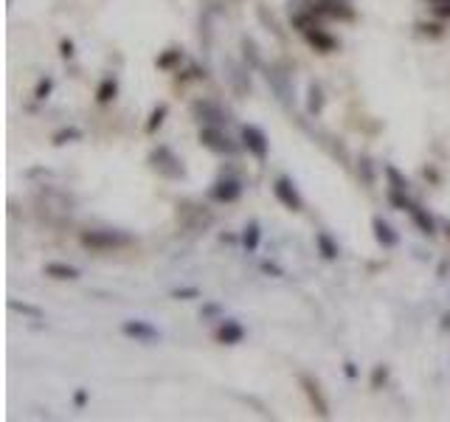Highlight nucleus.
I'll use <instances>...</instances> for the list:
<instances>
[{
	"instance_id": "f257e3e1",
	"label": "nucleus",
	"mask_w": 450,
	"mask_h": 422,
	"mask_svg": "<svg viewBox=\"0 0 450 422\" xmlns=\"http://www.w3.org/2000/svg\"><path fill=\"white\" fill-rule=\"evenodd\" d=\"M149 166H152L158 175L169 178V181H183V178H186L183 161H180L169 146H155V149L149 152Z\"/></svg>"
},
{
	"instance_id": "f03ea898",
	"label": "nucleus",
	"mask_w": 450,
	"mask_h": 422,
	"mask_svg": "<svg viewBox=\"0 0 450 422\" xmlns=\"http://www.w3.org/2000/svg\"><path fill=\"white\" fill-rule=\"evenodd\" d=\"M79 242L90 251H116L133 242V236L124 231H110V228H96V231H82Z\"/></svg>"
},
{
	"instance_id": "7ed1b4c3",
	"label": "nucleus",
	"mask_w": 450,
	"mask_h": 422,
	"mask_svg": "<svg viewBox=\"0 0 450 422\" xmlns=\"http://www.w3.org/2000/svg\"><path fill=\"white\" fill-rule=\"evenodd\" d=\"M197 141H200L206 149L217 152V155H236V152H239V144L231 139L223 127L203 124V127H200V136H197Z\"/></svg>"
},
{
	"instance_id": "20e7f679",
	"label": "nucleus",
	"mask_w": 450,
	"mask_h": 422,
	"mask_svg": "<svg viewBox=\"0 0 450 422\" xmlns=\"http://www.w3.org/2000/svg\"><path fill=\"white\" fill-rule=\"evenodd\" d=\"M239 139H242V146L248 149V155H254L256 161H268L270 141L262 127H256V124H245L242 133H239Z\"/></svg>"
},
{
	"instance_id": "39448f33",
	"label": "nucleus",
	"mask_w": 450,
	"mask_h": 422,
	"mask_svg": "<svg viewBox=\"0 0 450 422\" xmlns=\"http://www.w3.org/2000/svg\"><path fill=\"white\" fill-rule=\"evenodd\" d=\"M191 116H194L200 124H211V127H223V124L231 121L223 107L214 104V101H209V99H197V101L191 104Z\"/></svg>"
},
{
	"instance_id": "423d86ee",
	"label": "nucleus",
	"mask_w": 450,
	"mask_h": 422,
	"mask_svg": "<svg viewBox=\"0 0 450 422\" xmlns=\"http://www.w3.org/2000/svg\"><path fill=\"white\" fill-rule=\"evenodd\" d=\"M121 335L135 341V343H155V341H161V329L152 327V324L144 321V318H127V321L121 324Z\"/></svg>"
},
{
	"instance_id": "0eeeda50",
	"label": "nucleus",
	"mask_w": 450,
	"mask_h": 422,
	"mask_svg": "<svg viewBox=\"0 0 450 422\" xmlns=\"http://www.w3.org/2000/svg\"><path fill=\"white\" fill-rule=\"evenodd\" d=\"M310 9L318 17H332V20H346V23L355 20V9L346 0H313Z\"/></svg>"
},
{
	"instance_id": "6e6552de",
	"label": "nucleus",
	"mask_w": 450,
	"mask_h": 422,
	"mask_svg": "<svg viewBox=\"0 0 450 422\" xmlns=\"http://www.w3.org/2000/svg\"><path fill=\"white\" fill-rule=\"evenodd\" d=\"M273 194H276V200H279L287 211H301V209H304V200H301L299 189H296V184H293L290 178H276V181H273Z\"/></svg>"
},
{
	"instance_id": "1a4fd4ad",
	"label": "nucleus",
	"mask_w": 450,
	"mask_h": 422,
	"mask_svg": "<svg viewBox=\"0 0 450 422\" xmlns=\"http://www.w3.org/2000/svg\"><path fill=\"white\" fill-rule=\"evenodd\" d=\"M209 197L214 203H236L242 197V184L234 178H220L214 186L209 189Z\"/></svg>"
},
{
	"instance_id": "9d476101",
	"label": "nucleus",
	"mask_w": 450,
	"mask_h": 422,
	"mask_svg": "<svg viewBox=\"0 0 450 422\" xmlns=\"http://www.w3.org/2000/svg\"><path fill=\"white\" fill-rule=\"evenodd\" d=\"M371 234H374V239H377V245L386 248V251H391V248L400 245V234H397L383 217H371Z\"/></svg>"
},
{
	"instance_id": "9b49d317",
	"label": "nucleus",
	"mask_w": 450,
	"mask_h": 422,
	"mask_svg": "<svg viewBox=\"0 0 450 422\" xmlns=\"http://www.w3.org/2000/svg\"><path fill=\"white\" fill-rule=\"evenodd\" d=\"M301 388H304V394H307V400H310V406L315 408V414L318 417H329V403L324 400V394H321V388H318V383H315L313 377L301 375Z\"/></svg>"
},
{
	"instance_id": "f8f14e48",
	"label": "nucleus",
	"mask_w": 450,
	"mask_h": 422,
	"mask_svg": "<svg viewBox=\"0 0 450 422\" xmlns=\"http://www.w3.org/2000/svg\"><path fill=\"white\" fill-rule=\"evenodd\" d=\"M214 338H217V343H223V346H236V343L245 341V329H242L239 321L225 318L223 324L217 327V332H214Z\"/></svg>"
},
{
	"instance_id": "ddd939ff",
	"label": "nucleus",
	"mask_w": 450,
	"mask_h": 422,
	"mask_svg": "<svg viewBox=\"0 0 450 422\" xmlns=\"http://www.w3.org/2000/svg\"><path fill=\"white\" fill-rule=\"evenodd\" d=\"M304 40H307L318 54H332V51H338V40H335L329 31H324L321 26H318V29H310V31L304 34Z\"/></svg>"
},
{
	"instance_id": "4468645a",
	"label": "nucleus",
	"mask_w": 450,
	"mask_h": 422,
	"mask_svg": "<svg viewBox=\"0 0 450 422\" xmlns=\"http://www.w3.org/2000/svg\"><path fill=\"white\" fill-rule=\"evenodd\" d=\"M318 20H321V17L315 14L310 6H304V9H299V11H293V14H290L293 29H296V31H301V34H307L310 29H318V26H321Z\"/></svg>"
},
{
	"instance_id": "2eb2a0df",
	"label": "nucleus",
	"mask_w": 450,
	"mask_h": 422,
	"mask_svg": "<svg viewBox=\"0 0 450 422\" xmlns=\"http://www.w3.org/2000/svg\"><path fill=\"white\" fill-rule=\"evenodd\" d=\"M408 214H411V220H414V226H416V231L419 234H425V236H434L436 234V220L425 211V209H419L416 203L408 209Z\"/></svg>"
},
{
	"instance_id": "dca6fc26",
	"label": "nucleus",
	"mask_w": 450,
	"mask_h": 422,
	"mask_svg": "<svg viewBox=\"0 0 450 422\" xmlns=\"http://www.w3.org/2000/svg\"><path fill=\"white\" fill-rule=\"evenodd\" d=\"M315 245H318V253H321L326 262H335V259L341 256V248H338V242L326 234V231H318V234H315Z\"/></svg>"
},
{
	"instance_id": "f3484780",
	"label": "nucleus",
	"mask_w": 450,
	"mask_h": 422,
	"mask_svg": "<svg viewBox=\"0 0 450 422\" xmlns=\"http://www.w3.org/2000/svg\"><path fill=\"white\" fill-rule=\"evenodd\" d=\"M45 276L59 279V281H74V279H79V268L65 265V262H48V265H45Z\"/></svg>"
},
{
	"instance_id": "a211bd4d",
	"label": "nucleus",
	"mask_w": 450,
	"mask_h": 422,
	"mask_svg": "<svg viewBox=\"0 0 450 422\" xmlns=\"http://www.w3.org/2000/svg\"><path fill=\"white\" fill-rule=\"evenodd\" d=\"M259 242H262V228H259L256 220H251V223L242 228V245H245L248 253H256V251H259Z\"/></svg>"
},
{
	"instance_id": "6ab92c4d",
	"label": "nucleus",
	"mask_w": 450,
	"mask_h": 422,
	"mask_svg": "<svg viewBox=\"0 0 450 422\" xmlns=\"http://www.w3.org/2000/svg\"><path fill=\"white\" fill-rule=\"evenodd\" d=\"M119 96V82H116V76H104L101 82H99V88H96V101L99 104H107V101H113Z\"/></svg>"
},
{
	"instance_id": "aec40b11",
	"label": "nucleus",
	"mask_w": 450,
	"mask_h": 422,
	"mask_svg": "<svg viewBox=\"0 0 450 422\" xmlns=\"http://www.w3.org/2000/svg\"><path fill=\"white\" fill-rule=\"evenodd\" d=\"M180 62H183V51H180V48H169V51H164V54L155 59V65H158L161 71H172Z\"/></svg>"
},
{
	"instance_id": "412c9836",
	"label": "nucleus",
	"mask_w": 450,
	"mask_h": 422,
	"mask_svg": "<svg viewBox=\"0 0 450 422\" xmlns=\"http://www.w3.org/2000/svg\"><path fill=\"white\" fill-rule=\"evenodd\" d=\"M166 116H169V104H158L152 113H149V121H146V133L152 136V133H158L161 130V124L166 121Z\"/></svg>"
},
{
	"instance_id": "4be33fe9",
	"label": "nucleus",
	"mask_w": 450,
	"mask_h": 422,
	"mask_svg": "<svg viewBox=\"0 0 450 422\" xmlns=\"http://www.w3.org/2000/svg\"><path fill=\"white\" fill-rule=\"evenodd\" d=\"M9 310L11 313H20V316H29V318H43V310L34 307V304H26V301H17V298H9Z\"/></svg>"
},
{
	"instance_id": "5701e85b",
	"label": "nucleus",
	"mask_w": 450,
	"mask_h": 422,
	"mask_svg": "<svg viewBox=\"0 0 450 422\" xmlns=\"http://www.w3.org/2000/svg\"><path fill=\"white\" fill-rule=\"evenodd\" d=\"M310 99H307V110H310V116H318L321 110H324V94H321V88L318 85H310Z\"/></svg>"
},
{
	"instance_id": "b1692460",
	"label": "nucleus",
	"mask_w": 450,
	"mask_h": 422,
	"mask_svg": "<svg viewBox=\"0 0 450 422\" xmlns=\"http://www.w3.org/2000/svg\"><path fill=\"white\" fill-rule=\"evenodd\" d=\"M389 203L394 206V209H400V211H408L414 203L408 200V191H400V189H389Z\"/></svg>"
},
{
	"instance_id": "393cba45",
	"label": "nucleus",
	"mask_w": 450,
	"mask_h": 422,
	"mask_svg": "<svg viewBox=\"0 0 450 422\" xmlns=\"http://www.w3.org/2000/svg\"><path fill=\"white\" fill-rule=\"evenodd\" d=\"M79 139H82V130H79V127H65V130L54 133V144H56V146H62V144H68V141H79Z\"/></svg>"
},
{
	"instance_id": "a878e982",
	"label": "nucleus",
	"mask_w": 450,
	"mask_h": 422,
	"mask_svg": "<svg viewBox=\"0 0 450 422\" xmlns=\"http://www.w3.org/2000/svg\"><path fill=\"white\" fill-rule=\"evenodd\" d=\"M386 178H389L391 189L408 191V178H403V175H400V169H397V166H386Z\"/></svg>"
},
{
	"instance_id": "bb28decb",
	"label": "nucleus",
	"mask_w": 450,
	"mask_h": 422,
	"mask_svg": "<svg viewBox=\"0 0 450 422\" xmlns=\"http://www.w3.org/2000/svg\"><path fill=\"white\" fill-rule=\"evenodd\" d=\"M242 51H245V62H251L254 68L262 62V59H259V51H256V43H254L251 37H242Z\"/></svg>"
},
{
	"instance_id": "cd10ccee",
	"label": "nucleus",
	"mask_w": 450,
	"mask_h": 422,
	"mask_svg": "<svg viewBox=\"0 0 450 422\" xmlns=\"http://www.w3.org/2000/svg\"><path fill=\"white\" fill-rule=\"evenodd\" d=\"M386 380H389V366H383V363H380V366H374V369H371V380H369V383H371V388H383V386H386Z\"/></svg>"
},
{
	"instance_id": "c85d7f7f",
	"label": "nucleus",
	"mask_w": 450,
	"mask_h": 422,
	"mask_svg": "<svg viewBox=\"0 0 450 422\" xmlns=\"http://www.w3.org/2000/svg\"><path fill=\"white\" fill-rule=\"evenodd\" d=\"M51 94H54V79H51V76H43V79L37 82V88H34V99L45 101Z\"/></svg>"
},
{
	"instance_id": "c756f323",
	"label": "nucleus",
	"mask_w": 450,
	"mask_h": 422,
	"mask_svg": "<svg viewBox=\"0 0 450 422\" xmlns=\"http://www.w3.org/2000/svg\"><path fill=\"white\" fill-rule=\"evenodd\" d=\"M200 296V290L197 287H180V290H172V298H183V301H189V298H197Z\"/></svg>"
},
{
	"instance_id": "7c9ffc66",
	"label": "nucleus",
	"mask_w": 450,
	"mask_h": 422,
	"mask_svg": "<svg viewBox=\"0 0 450 422\" xmlns=\"http://www.w3.org/2000/svg\"><path fill=\"white\" fill-rule=\"evenodd\" d=\"M74 48H76V46H74V40H68V37H65V40L59 43V54H62V59H71V56L76 54Z\"/></svg>"
},
{
	"instance_id": "2f4dec72",
	"label": "nucleus",
	"mask_w": 450,
	"mask_h": 422,
	"mask_svg": "<svg viewBox=\"0 0 450 422\" xmlns=\"http://www.w3.org/2000/svg\"><path fill=\"white\" fill-rule=\"evenodd\" d=\"M74 403H76V408H85V403H88V388H79V391L74 394Z\"/></svg>"
},
{
	"instance_id": "473e14b6",
	"label": "nucleus",
	"mask_w": 450,
	"mask_h": 422,
	"mask_svg": "<svg viewBox=\"0 0 450 422\" xmlns=\"http://www.w3.org/2000/svg\"><path fill=\"white\" fill-rule=\"evenodd\" d=\"M419 29H422V34H431V37H439V34H442V31H439V26H434V23H428V26L422 23Z\"/></svg>"
},
{
	"instance_id": "72a5a7b5",
	"label": "nucleus",
	"mask_w": 450,
	"mask_h": 422,
	"mask_svg": "<svg viewBox=\"0 0 450 422\" xmlns=\"http://www.w3.org/2000/svg\"><path fill=\"white\" fill-rule=\"evenodd\" d=\"M360 169H363V178H366V184H371L374 178H371V166H369V158H363V161H360Z\"/></svg>"
},
{
	"instance_id": "f704fd0d",
	"label": "nucleus",
	"mask_w": 450,
	"mask_h": 422,
	"mask_svg": "<svg viewBox=\"0 0 450 422\" xmlns=\"http://www.w3.org/2000/svg\"><path fill=\"white\" fill-rule=\"evenodd\" d=\"M344 372H346L349 380H355V377H358V366H355L352 361H346V363H344Z\"/></svg>"
},
{
	"instance_id": "c9c22d12",
	"label": "nucleus",
	"mask_w": 450,
	"mask_h": 422,
	"mask_svg": "<svg viewBox=\"0 0 450 422\" xmlns=\"http://www.w3.org/2000/svg\"><path fill=\"white\" fill-rule=\"evenodd\" d=\"M434 14H436V17H450V3H442V6H434Z\"/></svg>"
},
{
	"instance_id": "e433bc0d",
	"label": "nucleus",
	"mask_w": 450,
	"mask_h": 422,
	"mask_svg": "<svg viewBox=\"0 0 450 422\" xmlns=\"http://www.w3.org/2000/svg\"><path fill=\"white\" fill-rule=\"evenodd\" d=\"M217 313H220V307H217V304H209V307L200 313V318H206V316H217Z\"/></svg>"
},
{
	"instance_id": "4c0bfd02",
	"label": "nucleus",
	"mask_w": 450,
	"mask_h": 422,
	"mask_svg": "<svg viewBox=\"0 0 450 422\" xmlns=\"http://www.w3.org/2000/svg\"><path fill=\"white\" fill-rule=\"evenodd\" d=\"M262 271H265V273H276V276H281V271H279V268H276V265H268V262H265V265H262Z\"/></svg>"
},
{
	"instance_id": "58836bf2",
	"label": "nucleus",
	"mask_w": 450,
	"mask_h": 422,
	"mask_svg": "<svg viewBox=\"0 0 450 422\" xmlns=\"http://www.w3.org/2000/svg\"><path fill=\"white\" fill-rule=\"evenodd\" d=\"M442 329H450V313L442 316Z\"/></svg>"
},
{
	"instance_id": "ea45409f",
	"label": "nucleus",
	"mask_w": 450,
	"mask_h": 422,
	"mask_svg": "<svg viewBox=\"0 0 450 422\" xmlns=\"http://www.w3.org/2000/svg\"><path fill=\"white\" fill-rule=\"evenodd\" d=\"M431 6H442V3H450V0H428Z\"/></svg>"
},
{
	"instance_id": "a19ab883",
	"label": "nucleus",
	"mask_w": 450,
	"mask_h": 422,
	"mask_svg": "<svg viewBox=\"0 0 450 422\" xmlns=\"http://www.w3.org/2000/svg\"><path fill=\"white\" fill-rule=\"evenodd\" d=\"M445 231H448V239H450V223H448V226H445Z\"/></svg>"
}]
</instances>
